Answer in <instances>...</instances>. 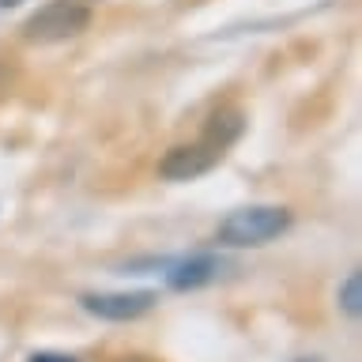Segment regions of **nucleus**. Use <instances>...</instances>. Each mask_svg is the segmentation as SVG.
Wrapping results in <instances>:
<instances>
[{"label":"nucleus","mask_w":362,"mask_h":362,"mask_svg":"<svg viewBox=\"0 0 362 362\" xmlns=\"http://www.w3.org/2000/svg\"><path fill=\"white\" fill-rule=\"evenodd\" d=\"M291 226V211L276 208V204H253V208H238L219 223L215 242L230 245V249H245V245H264L272 238H279Z\"/></svg>","instance_id":"obj_1"},{"label":"nucleus","mask_w":362,"mask_h":362,"mask_svg":"<svg viewBox=\"0 0 362 362\" xmlns=\"http://www.w3.org/2000/svg\"><path fill=\"white\" fill-rule=\"evenodd\" d=\"M87 27H90V8L83 0H49L23 23V38L34 45H53L76 38Z\"/></svg>","instance_id":"obj_2"},{"label":"nucleus","mask_w":362,"mask_h":362,"mask_svg":"<svg viewBox=\"0 0 362 362\" xmlns=\"http://www.w3.org/2000/svg\"><path fill=\"white\" fill-rule=\"evenodd\" d=\"M223 158V151H215L211 144H177L170 147V151L158 158V174L166 181H192L200 174H208V170Z\"/></svg>","instance_id":"obj_3"},{"label":"nucleus","mask_w":362,"mask_h":362,"mask_svg":"<svg viewBox=\"0 0 362 362\" xmlns=\"http://www.w3.org/2000/svg\"><path fill=\"white\" fill-rule=\"evenodd\" d=\"M79 305L98 317V321H136L144 317L147 310L155 305V294L151 291H132V294H83Z\"/></svg>","instance_id":"obj_4"},{"label":"nucleus","mask_w":362,"mask_h":362,"mask_svg":"<svg viewBox=\"0 0 362 362\" xmlns=\"http://www.w3.org/2000/svg\"><path fill=\"white\" fill-rule=\"evenodd\" d=\"M215 272H219V260L215 257H192V260H181V264L170 268L166 279L174 291H197V287L215 279Z\"/></svg>","instance_id":"obj_5"},{"label":"nucleus","mask_w":362,"mask_h":362,"mask_svg":"<svg viewBox=\"0 0 362 362\" xmlns=\"http://www.w3.org/2000/svg\"><path fill=\"white\" fill-rule=\"evenodd\" d=\"M238 136H242V117L238 113H215L208 132H204V144H211L215 151H226Z\"/></svg>","instance_id":"obj_6"},{"label":"nucleus","mask_w":362,"mask_h":362,"mask_svg":"<svg viewBox=\"0 0 362 362\" xmlns=\"http://www.w3.org/2000/svg\"><path fill=\"white\" fill-rule=\"evenodd\" d=\"M339 305H344L347 317L362 313V276L358 272H351V276L344 279V287H339Z\"/></svg>","instance_id":"obj_7"},{"label":"nucleus","mask_w":362,"mask_h":362,"mask_svg":"<svg viewBox=\"0 0 362 362\" xmlns=\"http://www.w3.org/2000/svg\"><path fill=\"white\" fill-rule=\"evenodd\" d=\"M30 362H76L72 355H57V351H38V355H30Z\"/></svg>","instance_id":"obj_8"},{"label":"nucleus","mask_w":362,"mask_h":362,"mask_svg":"<svg viewBox=\"0 0 362 362\" xmlns=\"http://www.w3.org/2000/svg\"><path fill=\"white\" fill-rule=\"evenodd\" d=\"M16 4H23V0H0V8H16Z\"/></svg>","instance_id":"obj_9"},{"label":"nucleus","mask_w":362,"mask_h":362,"mask_svg":"<svg viewBox=\"0 0 362 362\" xmlns=\"http://www.w3.org/2000/svg\"><path fill=\"white\" fill-rule=\"evenodd\" d=\"M117 362H151V358H136V355H132V358H117Z\"/></svg>","instance_id":"obj_10"}]
</instances>
